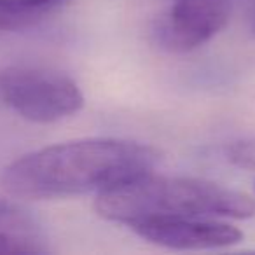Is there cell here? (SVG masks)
<instances>
[{
    "instance_id": "6da1fadb",
    "label": "cell",
    "mask_w": 255,
    "mask_h": 255,
    "mask_svg": "<svg viewBox=\"0 0 255 255\" xmlns=\"http://www.w3.org/2000/svg\"><path fill=\"white\" fill-rule=\"evenodd\" d=\"M157 161L154 147L133 140H74L21 156L4 170L2 185L21 199L98 194L150 173Z\"/></svg>"
},
{
    "instance_id": "7a4b0ae2",
    "label": "cell",
    "mask_w": 255,
    "mask_h": 255,
    "mask_svg": "<svg viewBox=\"0 0 255 255\" xmlns=\"http://www.w3.org/2000/svg\"><path fill=\"white\" fill-rule=\"evenodd\" d=\"M95 210L102 219L133 226L164 217L248 219L255 201L248 194L201 178L157 177L152 171L98 192Z\"/></svg>"
},
{
    "instance_id": "3957f363",
    "label": "cell",
    "mask_w": 255,
    "mask_h": 255,
    "mask_svg": "<svg viewBox=\"0 0 255 255\" xmlns=\"http://www.w3.org/2000/svg\"><path fill=\"white\" fill-rule=\"evenodd\" d=\"M0 102L32 123H56L77 114L84 96L67 74L39 65L0 68Z\"/></svg>"
},
{
    "instance_id": "277c9868",
    "label": "cell",
    "mask_w": 255,
    "mask_h": 255,
    "mask_svg": "<svg viewBox=\"0 0 255 255\" xmlns=\"http://www.w3.org/2000/svg\"><path fill=\"white\" fill-rule=\"evenodd\" d=\"M233 4L234 0H177L154 23V40L171 53L196 49L226 26Z\"/></svg>"
},
{
    "instance_id": "5b68a950",
    "label": "cell",
    "mask_w": 255,
    "mask_h": 255,
    "mask_svg": "<svg viewBox=\"0 0 255 255\" xmlns=\"http://www.w3.org/2000/svg\"><path fill=\"white\" fill-rule=\"evenodd\" d=\"M145 241L170 250H215L234 247L243 233L212 217H164L147 219L129 226Z\"/></svg>"
},
{
    "instance_id": "8992f818",
    "label": "cell",
    "mask_w": 255,
    "mask_h": 255,
    "mask_svg": "<svg viewBox=\"0 0 255 255\" xmlns=\"http://www.w3.org/2000/svg\"><path fill=\"white\" fill-rule=\"evenodd\" d=\"M65 0H0V30L18 32L42 21Z\"/></svg>"
},
{
    "instance_id": "52a82bcc",
    "label": "cell",
    "mask_w": 255,
    "mask_h": 255,
    "mask_svg": "<svg viewBox=\"0 0 255 255\" xmlns=\"http://www.w3.org/2000/svg\"><path fill=\"white\" fill-rule=\"evenodd\" d=\"M0 231L37 236L35 222L32 217L25 210L5 201V199H0Z\"/></svg>"
},
{
    "instance_id": "ba28073f",
    "label": "cell",
    "mask_w": 255,
    "mask_h": 255,
    "mask_svg": "<svg viewBox=\"0 0 255 255\" xmlns=\"http://www.w3.org/2000/svg\"><path fill=\"white\" fill-rule=\"evenodd\" d=\"M46 252L47 248L37 236L0 231V255H37Z\"/></svg>"
},
{
    "instance_id": "9c48e42d",
    "label": "cell",
    "mask_w": 255,
    "mask_h": 255,
    "mask_svg": "<svg viewBox=\"0 0 255 255\" xmlns=\"http://www.w3.org/2000/svg\"><path fill=\"white\" fill-rule=\"evenodd\" d=\"M226 156L234 166L243 170H255V136L238 140L227 145Z\"/></svg>"
},
{
    "instance_id": "30bf717a",
    "label": "cell",
    "mask_w": 255,
    "mask_h": 255,
    "mask_svg": "<svg viewBox=\"0 0 255 255\" xmlns=\"http://www.w3.org/2000/svg\"><path fill=\"white\" fill-rule=\"evenodd\" d=\"M245 21L248 30L255 35V0H245Z\"/></svg>"
}]
</instances>
